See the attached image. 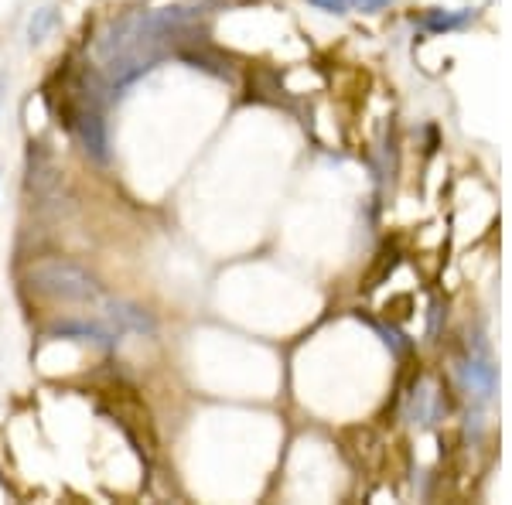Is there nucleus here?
<instances>
[{"instance_id": "obj_2", "label": "nucleus", "mask_w": 512, "mask_h": 505, "mask_svg": "<svg viewBox=\"0 0 512 505\" xmlns=\"http://www.w3.org/2000/svg\"><path fill=\"white\" fill-rule=\"evenodd\" d=\"M76 134L93 161H99V164L110 161V134H106V120L99 117V113H93V110L82 113L76 120Z\"/></svg>"}, {"instance_id": "obj_5", "label": "nucleus", "mask_w": 512, "mask_h": 505, "mask_svg": "<svg viewBox=\"0 0 512 505\" xmlns=\"http://www.w3.org/2000/svg\"><path fill=\"white\" fill-rule=\"evenodd\" d=\"M472 21V11H427L424 18H420V24H424L427 31H458L465 28V24Z\"/></svg>"}, {"instance_id": "obj_7", "label": "nucleus", "mask_w": 512, "mask_h": 505, "mask_svg": "<svg viewBox=\"0 0 512 505\" xmlns=\"http://www.w3.org/2000/svg\"><path fill=\"white\" fill-rule=\"evenodd\" d=\"M178 59H181V62H188V65H192V69L212 72V76H219V79H233V72H229V65H222V59H216V55H212V52H205V48H202V52H198V48H195V52H188V48H181Z\"/></svg>"}, {"instance_id": "obj_6", "label": "nucleus", "mask_w": 512, "mask_h": 505, "mask_svg": "<svg viewBox=\"0 0 512 505\" xmlns=\"http://www.w3.org/2000/svg\"><path fill=\"white\" fill-rule=\"evenodd\" d=\"M55 28H59V11H55V7H38L28 21V41L31 45H41V41H48V35H52Z\"/></svg>"}, {"instance_id": "obj_9", "label": "nucleus", "mask_w": 512, "mask_h": 505, "mask_svg": "<svg viewBox=\"0 0 512 505\" xmlns=\"http://www.w3.org/2000/svg\"><path fill=\"white\" fill-rule=\"evenodd\" d=\"M308 4L318 7V11H328V14H345L349 0H308Z\"/></svg>"}, {"instance_id": "obj_1", "label": "nucleus", "mask_w": 512, "mask_h": 505, "mask_svg": "<svg viewBox=\"0 0 512 505\" xmlns=\"http://www.w3.org/2000/svg\"><path fill=\"white\" fill-rule=\"evenodd\" d=\"M31 287L55 301H76V304H93L99 301V284L93 273H86L79 263L62 260V256H45V260L28 267Z\"/></svg>"}, {"instance_id": "obj_3", "label": "nucleus", "mask_w": 512, "mask_h": 505, "mask_svg": "<svg viewBox=\"0 0 512 505\" xmlns=\"http://www.w3.org/2000/svg\"><path fill=\"white\" fill-rule=\"evenodd\" d=\"M110 321L117 325V331H137V335H154L158 325H154V318L147 314L144 308H137V304H110Z\"/></svg>"}, {"instance_id": "obj_10", "label": "nucleus", "mask_w": 512, "mask_h": 505, "mask_svg": "<svg viewBox=\"0 0 512 505\" xmlns=\"http://www.w3.org/2000/svg\"><path fill=\"white\" fill-rule=\"evenodd\" d=\"M352 7H359V11H369V14H376V11H383V7H390L393 0H349Z\"/></svg>"}, {"instance_id": "obj_8", "label": "nucleus", "mask_w": 512, "mask_h": 505, "mask_svg": "<svg viewBox=\"0 0 512 505\" xmlns=\"http://www.w3.org/2000/svg\"><path fill=\"white\" fill-rule=\"evenodd\" d=\"M465 376H468V383L482 389V396H489V393H492V386H495V369L489 366V359H485V355H482V359H472V362H468V366H465Z\"/></svg>"}, {"instance_id": "obj_4", "label": "nucleus", "mask_w": 512, "mask_h": 505, "mask_svg": "<svg viewBox=\"0 0 512 505\" xmlns=\"http://www.w3.org/2000/svg\"><path fill=\"white\" fill-rule=\"evenodd\" d=\"M52 338H79V342H96L103 349H113L117 342V331L103 328V325H86V321H65V325H55L48 331Z\"/></svg>"}]
</instances>
